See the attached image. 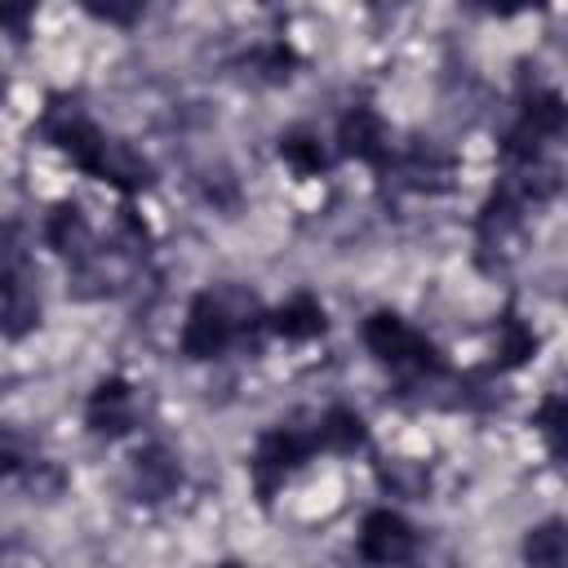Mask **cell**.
Wrapping results in <instances>:
<instances>
[{
	"label": "cell",
	"instance_id": "7a4b0ae2",
	"mask_svg": "<svg viewBox=\"0 0 568 568\" xmlns=\"http://www.w3.org/2000/svg\"><path fill=\"white\" fill-rule=\"evenodd\" d=\"M248 324L266 333V315H262V320H244V311H235L226 293L200 288V293L186 302V315H182V328H178V351H182L186 359H195V364L222 359L235 342L248 337Z\"/></svg>",
	"mask_w": 568,
	"mask_h": 568
},
{
	"label": "cell",
	"instance_id": "5b68a950",
	"mask_svg": "<svg viewBox=\"0 0 568 568\" xmlns=\"http://www.w3.org/2000/svg\"><path fill=\"white\" fill-rule=\"evenodd\" d=\"M333 146L337 160H355L364 169L386 173L395 160V142H390V124L373 102H351L342 106L337 124H333Z\"/></svg>",
	"mask_w": 568,
	"mask_h": 568
},
{
	"label": "cell",
	"instance_id": "9a60e30c",
	"mask_svg": "<svg viewBox=\"0 0 568 568\" xmlns=\"http://www.w3.org/2000/svg\"><path fill=\"white\" fill-rule=\"evenodd\" d=\"M244 67H248L253 80H262V84H288L293 71L302 67V53L293 49V40L266 36V40H257V44L244 53Z\"/></svg>",
	"mask_w": 568,
	"mask_h": 568
},
{
	"label": "cell",
	"instance_id": "5bb4252c",
	"mask_svg": "<svg viewBox=\"0 0 568 568\" xmlns=\"http://www.w3.org/2000/svg\"><path fill=\"white\" fill-rule=\"evenodd\" d=\"M519 559L524 568H568V519L564 515L537 519L519 541Z\"/></svg>",
	"mask_w": 568,
	"mask_h": 568
},
{
	"label": "cell",
	"instance_id": "4fadbf2b",
	"mask_svg": "<svg viewBox=\"0 0 568 568\" xmlns=\"http://www.w3.org/2000/svg\"><path fill=\"white\" fill-rule=\"evenodd\" d=\"M537 351H541V337H537L532 320H524L519 306H506L493 324V368L497 373H519L524 364H532Z\"/></svg>",
	"mask_w": 568,
	"mask_h": 568
},
{
	"label": "cell",
	"instance_id": "ac0fdd59",
	"mask_svg": "<svg viewBox=\"0 0 568 568\" xmlns=\"http://www.w3.org/2000/svg\"><path fill=\"white\" fill-rule=\"evenodd\" d=\"M84 13L98 18V22H106V27H133L142 18V4H89Z\"/></svg>",
	"mask_w": 568,
	"mask_h": 568
},
{
	"label": "cell",
	"instance_id": "3957f363",
	"mask_svg": "<svg viewBox=\"0 0 568 568\" xmlns=\"http://www.w3.org/2000/svg\"><path fill=\"white\" fill-rule=\"evenodd\" d=\"M315 426H302V422H280V426H266L248 453V484L257 493L262 506H271V497L284 488V479L293 470H302L311 457H315Z\"/></svg>",
	"mask_w": 568,
	"mask_h": 568
},
{
	"label": "cell",
	"instance_id": "30bf717a",
	"mask_svg": "<svg viewBox=\"0 0 568 568\" xmlns=\"http://www.w3.org/2000/svg\"><path fill=\"white\" fill-rule=\"evenodd\" d=\"M311 426H315V448L328 457H355L373 439V430L355 404H328Z\"/></svg>",
	"mask_w": 568,
	"mask_h": 568
},
{
	"label": "cell",
	"instance_id": "8992f818",
	"mask_svg": "<svg viewBox=\"0 0 568 568\" xmlns=\"http://www.w3.org/2000/svg\"><path fill=\"white\" fill-rule=\"evenodd\" d=\"M142 422V408H138V386L124 377V373H106L93 382V390L84 395V426L98 435V439H124L133 435Z\"/></svg>",
	"mask_w": 568,
	"mask_h": 568
},
{
	"label": "cell",
	"instance_id": "2e32d148",
	"mask_svg": "<svg viewBox=\"0 0 568 568\" xmlns=\"http://www.w3.org/2000/svg\"><path fill=\"white\" fill-rule=\"evenodd\" d=\"M532 426L555 462H568V390H550L532 408Z\"/></svg>",
	"mask_w": 568,
	"mask_h": 568
},
{
	"label": "cell",
	"instance_id": "d6986e66",
	"mask_svg": "<svg viewBox=\"0 0 568 568\" xmlns=\"http://www.w3.org/2000/svg\"><path fill=\"white\" fill-rule=\"evenodd\" d=\"M213 568H248V564H240V559H217Z\"/></svg>",
	"mask_w": 568,
	"mask_h": 568
},
{
	"label": "cell",
	"instance_id": "ffe728a7",
	"mask_svg": "<svg viewBox=\"0 0 568 568\" xmlns=\"http://www.w3.org/2000/svg\"><path fill=\"white\" fill-rule=\"evenodd\" d=\"M564 138H568V129H564Z\"/></svg>",
	"mask_w": 568,
	"mask_h": 568
},
{
	"label": "cell",
	"instance_id": "52a82bcc",
	"mask_svg": "<svg viewBox=\"0 0 568 568\" xmlns=\"http://www.w3.org/2000/svg\"><path fill=\"white\" fill-rule=\"evenodd\" d=\"M386 173H390L399 186H408V191L439 195V191H448V186H453L457 164H453V155H448L444 146H435V142H426V138H417V142L395 146V160H390V169H386Z\"/></svg>",
	"mask_w": 568,
	"mask_h": 568
},
{
	"label": "cell",
	"instance_id": "7c38bea8",
	"mask_svg": "<svg viewBox=\"0 0 568 568\" xmlns=\"http://www.w3.org/2000/svg\"><path fill=\"white\" fill-rule=\"evenodd\" d=\"M275 151H280V160H284V169L293 178H324L337 164V146L320 129H311V124L284 129L280 142H275Z\"/></svg>",
	"mask_w": 568,
	"mask_h": 568
},
{
	"label": "cell",
	"instance_id": "ba28073f",
	"mask_svg": "<svg viewBox=\"0 0 568 568\" xmlns=\"http://www.w3.org/2000/svg\"><path fill=\"white\" fill-rule=\"evenodd\" d=\"M266 333L280 342H315L328 333V306L311 288L284 293L275 306H266Z\"/></svg>",
	"mask_w": 568,
	"mask_h": 568
},
{
	"label": "cell",
	"instance_id": "277c9868",
	"mask_svg": "<svg viewBox=\"0 0 568 568\" xmlns=\"http://www.w3.org/2000/svg\"><path fill=\"white\" fill-rule=\"evenodd\" d=\"M422 550V537L413 519L399 506H373L364 510L355 528V559L364 568H408Z\"/></svg>",
	"mask_w": 568,
	"mask_h": 568
},
{
	"label": "cell",
	"instance_id": "6da1fadb",
	"mask_svg": "<svg viewBox=\"0 0 568 568\" xmlns=\"http://www.w3.org/2000/svg\"><path fill=\"white\" fill-rule=\"evenodd\" d=\"M359 342H364V351L382 368H390L404 382H426L430 386V382H444L453 373L448 359H444V351L417 324H408L395 306H373L359 320Z\"/></svg>",
	"mask_w": 568,
	"mask_h": 568
},
{
	"label": "cell",
	"instance_id": "e0dca14e",
	"mask_svg": "<svg viewBox=\"0 0 568 568\" xmlns=\"http://www.w3.org/2000/svg\"><path fill=\"white\" fill-rule=\"evenodd\" d=\"M377 484L386 497H399V501H422L426 488H430V470L413 457H390L377 466Z\"/></svg>",
	"mask_w": 568,
	"mask_h": 568
},
{
	"label": "cell",
	"instance_id": "9c48e42d",
	"mask_svg": "<svg viewBox=\"0 0 568 568\" xmlns=\"http://www.w3.org/2000/svg\"><path fill=\"white\" fill-rule=\"evenodd\" d=\"M40 240H44V248H53L58 257H67L75 266L93 262V226H89V217H84V209L75 200H58L44 213Z\"/></svg>",
	"mask_w": 568,
	"mask_h": 568
},
{
	"label": "cell",
	"instance_id": "8fae6325",
	"mask_svg": "<svg viewBox=\"0 0 568 568\" xmlns=\"http://www.w3.org/2000/svg\"><path fill=\"white\" fill-rule=\"evenodd\" d=\"M182 488V462L169 444L160 439H146L138 453H133V493L142 501H164Z\"/></svg>",
	"mask_w": 568,
	"mask_h": 568
}]
</instances>
